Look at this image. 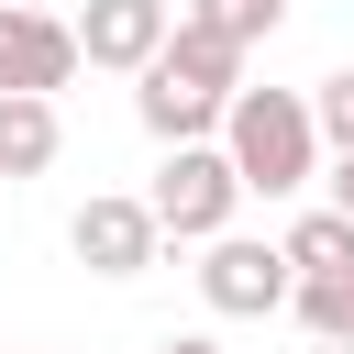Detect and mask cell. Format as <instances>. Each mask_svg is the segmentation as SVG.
<instances>
[{"label": "cell", "instance_id": "ba28073f", "mask_svg": "<svg viewBox=\"0 0 354 354\" xmlns=\"http://www.w3.org/2000/svg\"><path fill=\"white\" fill-rule=\"evenodd\" d=\"M55 100L44 88H0V177H44L55 166Z\"/></svg>", "mask_w": 354, "mask_h": 354}, {"label": "cell", "instance_id": "9a60e30c", "mask_svg": "<svg viewBox=\"0 0 354 354\" xmlns=\"http://www.w3.org/2000/svg\"><path fill=\"white\" fill-rule=\"evenodd\" d=\"M155 354H221V343H210V332H166Z\"/></svg>", "mask_w": 354, "mask_h": 354}, {"label": "cell", "instance_id": "8fae6325", "mask_svg": "<svg viewBox=\"0 0 354 354\" xmlns=\"http://www.w3.org/2000/svg\"><path fill=\"white\" fill-rule=\"evenodd\" d=\"M288 310L310 321V343H354V288H343V277H299Z\"/></svg>", "mask_w": 354, "mask_h": 354}, {"label": "cell", "instance_id": "e0dca14e", "mask_svg": "<svg viewBox=\"0 0 354 354\" xmlns=\"http://www.w3.org/2000/svg\"><path fill=\"white\" fill-rule=\"evenodd\" d=\"M343 288H354V277H343Z\"/></svg>", "mask_w": 354, "mask_h": 354}, {"label": "cell", "instance_id": "5bb4252c", "mask_svg": "<svg viewBox=\"0 0 354 354\" xmlns=\"http://www.w3.org/2000/svg\"><path fill=\"white\" fill-rule=\"evenodd\" d=\"M332 210H354V144H332Z\"/></svg>", "mask_w": 354, "mask_h": 354}, {"label": "cell", "instance_id": "30bf717a", "mask_svg": "<svg viewBox=\"0 0 354 354\" xmlns=\"http://www.w3.org/2000/svg\"><path fill=\"white\" fill-rule=\"evenodd\" d=\"M166 66H188V77H210V88H243V44H232L221 22H199V11H177V33H166Z\"/></svg>", "mask_w": 354, "mask_h": 354}, {"label": "cell", "instance_id": "2e32d148", "mask_svg": "<svg viewBox=\"0 0 354 354\" xmlns=\"http://www.w3.org/2000/svg\"><path fill=\"white\" fill-rule=\"evenodd\" d=\"M0 188H11V177H0Z\"/></svg>", "mask_w": 354, "mask_h": 354}, {"label": "cell", "instance_id": "5b68a950", "mask_svg": "<svg viewBox=\"0 0 354 354\" xmlns=\"http://www.w3.org/2000/svg\"><path fill=\"white\" fill-rule=\"evenodd\" d=\"M166 33H177V0H88L77 11V55L111 77H144L166 55Z\"/></svg>", "mask_w": 354, "mask_h": 354}, {"label": "cell", "instance_id": "3957f363", "mask_svg": "<svg viewBox=\"0 0 354 354\" xmlns=\"http://www.w3.org/2000/svg\"><path fill=\"white\" fill-rule=\"evenodd\" d=\"M199 299H210L221 321H266V310H288V299H299V266H288V243L210 232V254H199Z\"/></svg>", "mask_w": 354, "mask_h": 354}, {"label": "cell", "instance_id": "7c38bea8", "mask_svg": "<svg viewBox=\"0 0 354 354\" xmlns=\"http://www.w3.org/2000/svg\"><path fill=\"white\" fill-rule=\"evenodd\" d=\"M188 11H199V22H221L232 44H266V33L288 22V0H188Z\"/></svg>", "mask_w": 354, "mask_h": 354}, {"label": "cell", "instance_id": "7a4b0ae2", "mask_svg": "<svg viewBox=\"0 0 354 354\" xmlns=\"http://www.w3.org/2000/svg\"><path fill=\"white\" fill-rule=\"evenodd\" d=\"M155 221H166V243H210V232H232V210H243V166L221 155V144H166V166H155Z\"/></svg>", "mask_w": 354, "mask_h": 354}, {"label": "cell", "instance_id": "8992f818", "mask_svg": "<svg viewBox=\"0 0 354 354\" xmlns=\"http://www.w3.org/2000/svg\"><path fill=\"white\" fill-rule=\"evenodd\" d=\"M88 55H77V22H44L33 0H0V88H66Z\"/></svg>", "mask_w": 354, "mask_h": 354}, {"label": "cell", "instance_id": "52a82bcc", "mask_svg": "<svg viewBox=\"0 0 354 354\" xmlns=\"http://www.w3.org/2000/svg\"><path fill=\"white\" fill-rule=\"evenodd\" d=\"M133 111H144V133L155 144H210L221 133V111H232V88H210V77H188V66H144V88H133Z\"/></svg>", "mask_w": 354, "mask_h": 354}, {"label": "cell", "instance_id": "9c48e42d", "mask_svg": "<svg viewBox=\"0 0 354 354\" xmlns=\"http://www.w3.org/2000/svg\"><path fill=\"white\" fill-rule=\"evenodd\" d=\"M288 266H299V277H354V210H332V199L299 210V221H288Z\"/></svg>", "mask_w": 354, "mask_h": 354}, {"label": "cell", "instance_id": "4fadbf2b", "mask_svg": "<svg viewBox=\"0 0 354 354\" xmlns=\"http://www.w3.org/2000/svg\"><path fill=\"white\" fill-rule=\"evenodd\" d=\"M310 111H321V144H354V66H343V77H321V100H310Z\"/></svg>", "mask_w": 354, "mask_h": 354}, {"label": "cell", "instance_id": "277c9868", "mask_svg": "<svg viewBox=\"0 0 354 354\" xmlns=\"http://www.w3.org/2000/svg\"><path fill=\"white\" fill-rule=\"evenodd\" d=\"M66 254H77L88 277H144V266L166 254V221H155V199H88V210L66 221Z\"/></svg>", "mask_w": 354, "mask_h": 354}, {"label": "cell", "instance_id": "6da1fadb", "mask_svg": "<svg viewBox=\"0 0 354 354\" xmlns=\"http://www.w3.org/2000/svg\"><path fill=\"white\" fill-rule=\"evenodd\" d=\"M221 155L243 166V199H299V188L321 177V111H310L299 88H232Z\"/></svg>", "mask_w": 354, "mask_h": 354}]
</instances>
